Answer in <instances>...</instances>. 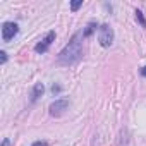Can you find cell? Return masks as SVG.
<instances>
[{
	"label": "cell",
	"instance_id": "cell-10",
	"mask_svg": "<svg viewBox=\"0 0 146 146\" xmlns=\"http://www.w3.org/2000/svg\"><path fill=\"white\" fill-rule=\"evenodd\" d=\"M33 146H48V144H46V141H36V143H33Z\"/></svg>",
	"mask_w": 146,
	"mask_h": 146
},
{
	"label": "cell",
	"instance_id": "cell-1",
	"mask_svg": "<svg viewBox=\"0 0 146 146\" xmlns=\"http://www.w3.org/2000/svg\"><path fill=\"white\" fill-rule=\"evenodd\" d=\"M81 36H83V33L74 35V38L69 41V45L58 53V62H60V64H64V65H70V64H76V62L83 57Z\"/></svg>",
	"mask_w": 146,
	"mask_h": 146
},
{
	"label": "cell",
	"instance_id": "cell-3",
	"mask_svg": "<svg viewBox=\"0 0 146 146\" xmlns=\"http://www.w3.org/2000/svg\"><path fill=\"white\" fill-rule=\"evenodd\" d=\"M69 108V102L67 100H55L52 105H50V115L52 117H60L65 110Z\"/></svg>",
	"mask_w": 146,
	"mask_h": 146
},
{
	"label": "cell",
	"instance_id": "cell-6",
	"mask_svg": "<svg viewBox=\"0 0 146 146\" xmlns=\"http://www.w3.org/2000/svg\"><path fill=\"white\" fill-rule=\"evenodd\" d=\"M43 91H45L43 83H36V84H35V88H33V100H38V98L43 95Z\"/></svg>",
	"mask_w": 146,
	"mask_h": 146
},
{
	"label": "cell",
	"instance_id": "cell-14",
	"mask_svg": "<svg viewBox=\"0 0 146 146\" xmlns=\"http://www.w3.org/2000/svg\"><path fill=\"white\" fill-rule=\"evenodd\" d=\"M141 74H143V76L146 78V67H143V69H141Z\"/></svg>",
	"mask_w": 146,
	"mask_h": 146
},
{
	"label": "cell",
	"instance_id": "cell-5",
	"mask_svg": "<svg viewBox=\"0 0 146 146\" xmlns=\"http://www.w3.org/2000/svg\"><path fill=\"white\" fill-rule=\"evenodd\" d=\"M53 40H55V31H50V33L45 36V40L35 46V52H38V53H45V52L50 48V45H52V41H53Z\"/></svg>",
	"mask_w": 146,
	"mask_h": 146
},
{
	"label": "cell",
	"instance_id": "cell-2",
	"mask_svg": "<svg viewBox=\"0 0 146 146\" xmlns=\"http://www.w3.org/2000/svg\"><path fill=\"white\" fill-rule=\"evenodd\" d=\"M98 41L103 48H108L112 43H113V29L108 26V24H103L100 28V36H98Z\"/></svg>",
	"mask_w": 146,
	"mask_h": 146
},
{
	"label": "cell",
	"instance_id": "cell-12",
	"mask_svg": "<svg viewBox=\"0 0 146 146\" xmlns=\"http://www.w3.org/2000/svg\"><path fill=\"white\" fill-rule=\"evenodd\" d=\"M58 91H60V86H55V84H53V86H52V93L55 95V93H58Z\"/></svg>",
	"mask_w": 146,
	"mask_h": 146
},
{
	"label": "cell",
	"instance_id": "cell-9",
	"mask_svg": "<svg viewBox=\"0 0 146 146\" xmlns=\"http://www.w3.org/2000/svg\"><path fill=\"white\" fill-rule=\"evenodd\" d=\"M81 5H83V0H76V2H72V4H70V9H72V11H78Z\"/></svg>",
	"mask_w": 146,
	"mask_h": 146
},
{
	"label": "cell",
	"instance_id": "cell-13",
	"mask_svg": "<svg viewBox=\"0 0 146 146\" xmlns=\"http://www.w3.org/2000/svg\"><path fill=\"white\" fill-rule=\"evenodd\" d=\"M2 146H11V141H9V139H7V137H5V139H4V141H2Z\"/></svg>",
	"mask_w": 146,
	"mask_h": 146
},
{
	"label": "cell",
	"instance_id": "cell-7",
	"mask_svg": "<svg viewBox=\"0 0 146 146\" xmlns=\"http://www.w3.org/2000/svg\"><path fill=\"white\" fill-rule=\"evenodd\" d=\"M98 26H96V23H90L86 28H84V31H83V38H88V36H91L93 33H95V29H96Z\"/></svg>",
	"mask_w": 146,
	"mask_h": 146
},
{
	"label": "cell",
	"instance_id": "cell-11",
	"mask_svg": "<svg viewBox=\"0 0 146 146\" xmlns=\"http://www.w3.org/2000/svg\"><path fill=\"white\" fill-rule=\"evenodd\" d=\"M0 55H2V58H0V60H2V64H5L7 62V53L5 52H0Z\"/></svg>",
	"mask_w": 146,
	"mask_h": 146
},
{
	"label": "cell",
	"instance_id": "cell-4",
	"mask_svg": "<svg viewBox=\"0 0 146 146\" xmlns=\"http://www.w3.org/2000/svg\"><path fill=\"white\" fill-rule=\"evenodd\" d=\"M17 31H19V28H17L16 23H4V26H2V40L11 41L17 35Z\"/></svg>",
	"mask_w": 146,
	"mask_h": 146
},
{
	"label": "cell",
	"instance_id": "cell-8",
	"mask_svg": "<svg viewBox=\"0 0 146 146\" xmlns=\"http://www.w3.org/2000/svg\"><path fill=\"white\" fill-rule=\"evenodd\" d=\"M136 19L139 21V24H141L143 28H146V19H144V16H143L141 11H136Z\"/></svg>",
	"mask_w": 146,
	"mask_h": 146
}]
</instances>
